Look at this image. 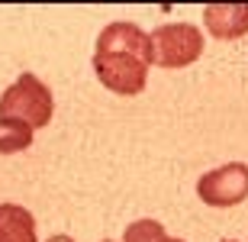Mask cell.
<instances>
[{
  "label": "cell",
  "instance_id": "obj_1",
  "mask_svg": "<svg viewBox=\"0 0 248 242\" xmlns=\"http://www.w3.org/2000/svg\"><path fill=\"white\" fill-rule=\"evenodd\" d=\"M148 68H152V46L145 29L126 19L103 26L93 46V71L107 91L120 97L142 94L148 84Z\"/></svg>",
  "mask_w": 248,
  "mask_h": 242
},
{
  "label": "cell",
  "instance_id": "obj_2",
  "mask_svg": "<svg viewBox=\"0 0 248 242\" xmlns=\"http://www.w3.org/2000/svg\"><path fill=\"white\" fill-rule=\"evenodd\" d=\"M52 113H55L52 91H48L46 81H39L36 75H19L7 91L0 94V116L26 123L29 129L48 126V123H52Z\"/></svg>",
  "mask_w": 248,
  "mask_h": 242
},
{
  "label": "cell",
  "instance_id": "obj_3",
  "mask_svg": "<svg viewBox=\"0 0 248 242\" xmlns=\"http://www.w3.org/2000/svg\"><path fill=\"white\" fill-rule=\"evenodd\" d=\"M152 65L158 68H187L203 55V32L193 23H168L148 36Z\"/></svg>",
  "mask_w": 248,
  "mask_h": 242
},
{
  "label": "cell",
  "instance_id": "obj_4",
  "mask_svg": "<svg viewBox=\"0 0 248 242\" xmlns=\"http://www.w3.org/2000/svg\"><path fill=\"white\" fill-rule=\"evenodd\" d=\"M197 197L206 207H235L248 197V165L232 161V165L213 168L197 181Z\"/></svg>",
  "mask_w": 248,
  "mask_h": 242
},
{
  "label": "cell",
  "instance_id": "obj_5",
  "mask_svg": "<svg viewBox=\"0 0 248 242\" xmlns=\"http://www.w3.org/2000/svg\"><path fill=\"white\" fill-rule=\"evenodd\" d=\"M203 23L216 39H242L248 32V3H210Z\"/></svg>",
  "mask_w": 248,
  "mask_h": 242
},
{
  "label": "cell",
  "instance_id": "obj_6",
  "mask_svg": "<svg viewBox=\"0 0 248 242\" xmlns=\"http://www.w3.org/2000/svg\"><path fill=\"white\" fill-rule=\"evenodd\" d=\"M0 242H39L36 216L19 204H0Z\"/></svg>",
  "mask_w": 248,
  "mask_h": 242
},
{
  "label": "cell",
  "instance_id": "obj_7",
  "mask_svg": "<svg viewBox=\"0 0 248 242\" xmlns=\"http://www.w3.org/2000/svg\"><path fill=\"white\" fill-rule=\"evenodd\" d=\"M32 139H36V132L29 129L26 123L0 116V155H16V152L29 149Z\"/></svg>",
  "mask_w": 248,
  "mask_h": 242
},
{
  "label": "cell",
  "instance_id": "obj_8",
  "mask_svg": "<svg viewBox=\"0 0 248 242\" xmlns=\"http://www.w3.org/2000/svg\"><path fill=\"white\" fill-rule=\"evenodd\" d=\"M126 242H158L165 239V226L158 220H136V223L126 226Z\"/></svg>",
  "mask_w": 248,
  "mask_h": 242
},
{
  "label": "cell",
  "instance_id": "obj_9",
  "mask_svg": "<svg viewBox=\"0 0 248 242\" xmlns=\"http://www.w3.org/2000/svg\"><path fill=\"white\" fill-rule=\"evenodd\" d=\"M48 242H74V239H71V236H64V233H58V236H52Z\"/></svg>",
  "mask_w": 248,
  "mask_h": 242
},
{
  "label": "cell",
  "instance_id": "obj_10",
  "mask_svg": "<svg viewBox=\"0 0 248 242\" xmlns=\"http://www.w3.org/2000/svg\"><path fill=\"white\" fill-rule=\"evenodd\" d=\"M158 242H184V239H174V236H165V239H158Z\"/></svg>",
  "mask_w": 248,
  "mask_h": 242
},
{
  "label": "cell",
  "instance_id": "obj_11",
  "mask_svg": "<svg viewBox=\"0 0 248 242\" xmlns=\"http://www.w3.org/2000/svg\"><path fill=\"white\" fill-rule=\"evenodd\" d=\"M103 242H113V239H103Z\"/></svg>",
  "mask_w": 248,
  "mask_h": 242
},
{
  "label": "cell",
  "instance_id": "obj_12",
  "mask_svg": "<svg viewBox=\"0 0 248 242\" xmlns=\"http://www.w3.org/2000/svg\"><path fill=\"white\" fill-rule=\"evenodd\" d=\"M222 242H232V239H222Z\"/></svg>",
  "mask_w": 248,
  "mask_h": 242
}]
</instances>
